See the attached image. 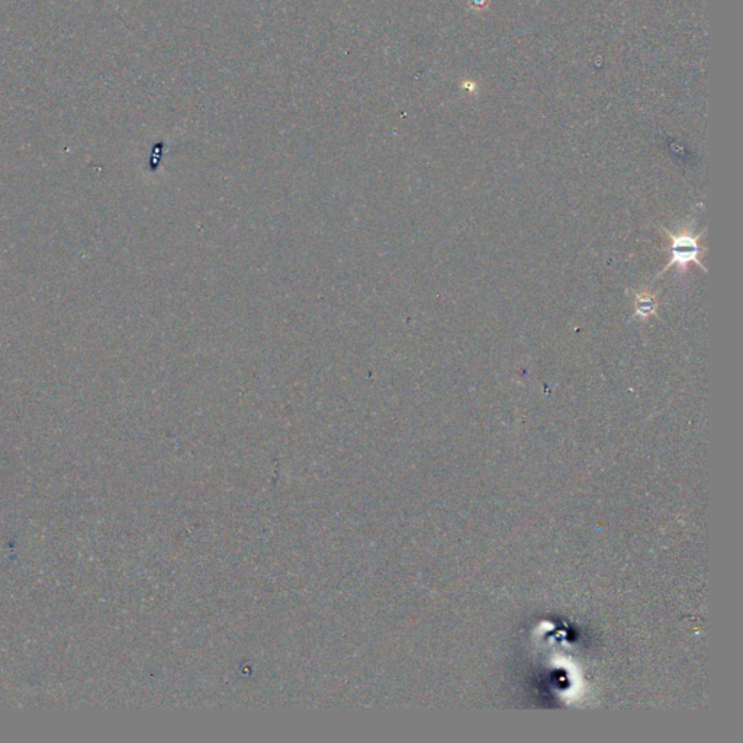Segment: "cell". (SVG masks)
I'll list each match as a JSON object with an SVG mask.
<instances>
[{"label":"cell","instance_id":"6da1fadb","mask_svg":"<svg viewBox=\"0 0 743 743\" xmlns=\"http://www.w3.org/2000/svg\"><path fill=\"white\" fill-rule=\"evenodd\" d=\"M693 224L694 221H691L689 224H685L681 227L678 232H672L665 227H659L662 232L667 234L668 239V247L667 252L669 253V262L665 266L656 278H661L665 275V271L675 266L681 273H685L689 267V265H696L701 270L707 271V269L702 265V256L706 254V247L701 245V237L706 230H702L700 234L693 232Z\"/></svg>","mask_w":743,"mask_h":743},{"label":"cell","instance_id":"7a4b0ae2","mask_svg":"<svg viewBox=\"0 0 743 743\" xmlns=\"http://www.w3.org/2000/svg\"><path fill=\"white\" fill-rule=\"evenodd\" d=\"M634 317L647 321L650 317H658V299L649 291L634 293Z\"/></svg>","mask_w":743,"mask_h":743}]
</instances>
